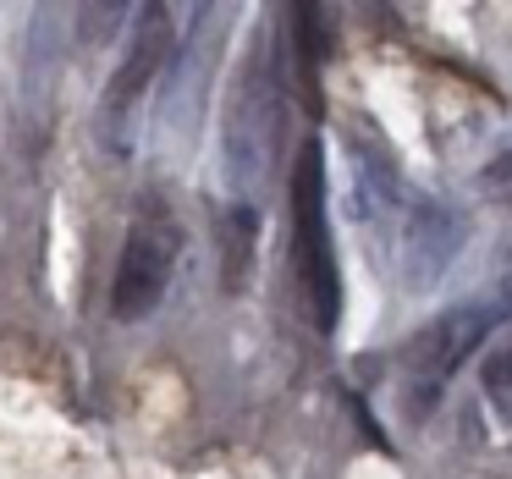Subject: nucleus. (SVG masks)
Segmentation results:
<instances>
[{
    "label": "nucleus",
    "mask_w": 512,
    "mask_h": 479,
    "mask_svg": "<svg viewBox=\"0 0 512 479\" xmlns=\"http://www.w3.org/2000/svg\"><path fill=\"white\" fill-rule=\"evenodd\" d=\"M292 270L314 331H336L342 314V276H336L331 215H325V144L309 138L292 166Z\"/></svg>",
    "instance_id": "f257e3e1"
},
{
    "label": "nucleus",
    "mask_w": 512,
    "mask_h": 479,
    "mask_svg": "<svg viewBox=\"0 0 512 479\" xmlns=\"http://www.w3.org/2000/svg\"><path fill=\"white\" fill-rule=\"evenodd\" d=\"M507 314H512V292H501V298H474V303H457V309L435 314V320L413 336V347H408V419H424V413H430V402L441 397L446 375L463 369L468 358L479 353V342H485Z\"/></svg>",
    "instance_id": "f03ea898"
},
{
    "label": "nucleus",
    "mask_w": 512,
    "mask_h": 479,
    "mask_svg": "<svg viewBox=\"0 0 512 479\" xmlns=\"http://www.w3.org/2000/svg\"><path fill=\"white\" fill-rule=\"evenodd\" d=\"M171 45H177L171 12L166 6H144V12H138V28H133V45H127L122 67L105 83V100H100V144L111 149V155H127V149H133L138 111H144L149 89H155L160 72H166Z\"/></svg>",
    "instance_id": "7ed1b4c3"
},
{
    "label": "nucleus",
    "mask_w": 512,
    "mask_h": 479,
    "mask_svg": "<svg viewBox=\"0 0 512 479\" xmlns=\"http://www.w3.org/2000/svg\"><path fill=\"white\" fill-rule=\"evenodd\" d=\"M177 248H182V232L171 226V215L149 210L133 221L122 243V259H116V281H111V314L116 320H144V314L160 309L171 287V270H177Z\"/></svg>",
    "instance_id": "20e7f679"
},
{
    "label": "nucleus",
    "mask_w": 512,
    "mask_h": 479,
    "mask_svg": "<svg viewBox=\"0 0 512 479\" xmlns=\"http://www.w3.org/2000/svg\"><path fill=\"white\" fill-rule=\"evenodd\" d=\"M468 226L463 215H452L435 199H408L397 215V232H391V259H397V281L413 292H430L435 281L452 270L457 248H463Z\"/></svg>",
    "instance_id": "39448f33"
},
{
    "label": "nucleus",
    "mask_w": 512,
    "mask_h": 479,
    "mask_svg": "<svg viewBox=\"0 0 512 479\" xmlns=\"http://www.w3.org/2000/svg\"><path fill=\"white\" fill-rule=\"evenodd\" d=\"M265 72H259V61H248V78L237 83L232 94V122H226V160H232V182L237 177H259V166H265V149H270V133H276V122H270V111H276V94L265 89Z\"/></svg>",
    "instance_id": "423d86ee"
},
{
    "label": "nucleus",
    "mask_w": 512,
    "mask_h": 479,
    "mask_svg": "<svg viewBox=\"0 0 512 479\" xmlns=\"http://www.w3.org/2000/svg\"><path fill=\"white\" fill-rule=\"evenodd\" d=\"M215 232H221V287H226V292H237V287L248 281V270H254L259 215L248 210V204H232V210H221Z\"/></svg>",
    "instance_id": "0eeeda50"
},
{
    "label": "nucleus",
    "mask_w": 512,
    "mask_h": 479,
    "mask_svg": "<svg viewBox=\"0 0 512 479\" xmlns=\"http://www.w3.org/2000/svg\"><path fill=\"white\" fill-rule=\"evenodd\" d=\"M485 391H490V402L512 408V342H501V353L485 364Z\"/></svg>",
    "instance_id": "6e6552de"
},
{
    "label": "nucleus",
    "mask_w": 512,
    "mask_h": 479,
    "mask_svg": "<svg viewBox=\"0 0 512 479\" xmlns=\"http://www.w3.org/2000/svg\"><path fill=\"white\" fill-rule=\"evenodd\" d=\"M479 188H485V193H501V199H512V138H501V149L490 155V166L479 171Z\"/></svg>",
    "instance_id": "1a4fd4ad"
}]
</instances>
